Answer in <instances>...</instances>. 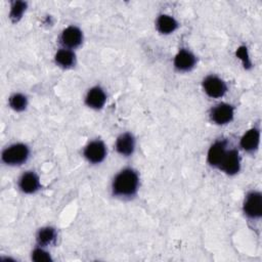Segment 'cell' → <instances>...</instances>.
<instances>
[{
  "mask_svg": "<svg viewBox=\"0 0 262 262\" xmlns=\"http://www.w3.org/2000/svg\"><path fill=\"white\" fill-rule=\"evenodd\" d=\"M260 140V132L258 129H250L241 139V146L247 151L257 149Z\"/></svg>",
  "mask_w": 262,
  "mask_h": 262,
  "instance_id": "14",
  "label": "cell"
},
{
  "mask_svg": "<svg viewBox=\"0 0 262 262\" xmlns=\"http://www.w3.org/2000/svg\"><path fill=\"white\" fill-rule=\"evenodd\" d=\"M138 176L132 169L122 170L114 179L113 190L117 195L130 196L137 191Z\"/></svg>",
  "mask_w": 262,
  "mask_h": 262,
  "instance_id": "1",
  "label": "cell"
},
{
  "mask_svg": "<svg viewBox=\"0 0 262 262\" xmlns=\"http://www.w3.org/2000/svg\"><path fill=\"white\" fill-rule=\"evenodd\" d=\"M106 100V96L105 93L103 92V90L100 87H93L91 88L87 95H86V103L88 106L98 110L101 108L103 106V104L105 103Z\"/></svg>",
  "mask_w": 262,
  "mask_h": 262,
  "instance_id": "10",
  "label": "cell"
},
{
  "mask_svg": "<svg viewBox=\"0 0 262 262\" xmlns=\"http://www.w3.org/2000/svg\"><path fill=\"white\" fill-rule=\"evenodd\" d=\"M236 55H237L241 59H243L245 67H249V66H250V60H249V56H248L247 48H246V47H244V46L239 47V48L237 49V51H236Z\"/></svg>",
  "mask_w": 262,
  "mask_h": 262,
  "instance_id": "21",
  "label": "cell"
},
{
  "mask_svg": "<svg viewBox=\"0 0 262 262\" xmlns=\"http://www.w3.org/2000/svg\"><path fill=\"white\" fill-rule=\"evenodd\" d=\"M61 43L70 48L78 47L83 40V35L80 29L77 27H68L66 30H63L61 37H60Z\"/></svg>",
  "mask_w": 262,
  "mask_h": 262,
  "instance_id": "8",
  "label": "cell"
},
{
  "mask_svg": "<svg viewBox=\"0 0 262 262\" xmlns=\"http://www.w3.org/2000/svg\"><path fill=\"white\" fill-rule=\"evenodd\" d=\"M29 158V148L23 143L12 144L2 152V160L7 165H20Z\"/></svg>",
  "mask_w": 262,
  "mask_h": 262,
  "instance_id": "2",
  "label": "cell"
},
{
  "mask_svg": "<svg viewBox=\"0 0 262 262\" xmlns=\"http://www.w3.org/2000/svg\"><path fill=\"white\" fill-rule=\"evenodd\" d=\"M211 119L219 125L229 123L233 118V107L227 103H219L211 111Z\"/></svg>",
  "mask_w": 262,
  "mask_h": 262,
  "instance_id": "7",
  "label": "cell"
},
{
  "mask_svg": "<svg viewBox=\"0 0 262 262\" xmlns=\"http://www.w3.org/2000/svg\"><path fill=\"white\" fill-rule=\"evenodd\" d=\"M32 259L34 261H37V262H44V261H51L52 260L50 255L46 251H44V250H42L40 248L35 249L33 251Z\"/></svg>",
  "mask_w": 262,
  "mask_h": 262,
  "instance_id": "20",
  "label": "cell"
},
{
  "mask_svg": "<svg viewBox=\"0 0 262 262\" xmlns=\"http://www.w3.org/2000/svg\"><path fill=\"white\" fill-rule=\"evenodd\" d=\"M244 212L251 218H260L262 215V196L258 191L247 194L244 203Z\"/></svg>",
  "mask_w": 262,
  "mask_h": 262,
  "instance_id": "3",
  "label": "cell"
},
{
  "mask_svg": "<svg viewBox=\"0 0 262 262\" xmlns=\"http://www.w3.org/2000/svg\"><path fill=\"white\" fill-rule=\"evenodd\" d=\"M195 64V56L188 50L181 49L175 56L174 66L177 70L186 72L191 70Z\"/></svg>",
  "mask_w": 262,
  "mask_h": 262,
  "instance_id": "9",
  "label": "cell"
},
{
  "mask_svg": "<svg viewBox=\"0 0 262 262\" xmlns=\"http://www.w3.org/2000/svg\"><path fill=\"white\" fill-rule=\"evenodd\" d=\"M75 53L69 49H60L55 54V61L62 68H70L75 63Z\"/></svg>",
  "mask_w": 262,
  "mask_h": 262,
  "instance_id": "16",
  "label": "cell"
},
{
  "mask_svg": "<svg viewBox=\"0 0 262 262\" xmlns=\"http://www.w3.org/2000/svg\"><path fill=\"white\" fill-rule=\"evenodd\" d=\"M105 155H106L105 145L100 140H95L90 142L84 150V156L91 163L102 162L103 159L105 158Z\"/></svg>",
  "mask_w": 262,
  "mask_h": 262,
  "instance_id": "6",
  "label": "cell"
},
{
  "mask_svg": "<svg viewBox=\"0 0 262 262\" xmlns=\"http://www.w3.org/2000/svg\"><path fill=\"white\" fill-rule=\"evenodd\" d=\"M19 188L26 193H33L40 187L38 176L34 172H27L19 178Z\"/></svg>",
  "mask_w": 262,
  "mask_h": 262,
  "instance_id": "11",
  "label": "cell"
},
{
  "mask_svg": "<svg viewBox=\"0 0 262 262\" xmlns=\"http://www.w3.org/2000/svg\"><path fill=\"white\" fill-rule=\"evenodd\" d=\"M157 27L162 34H170L177 29L178 24L172 16L162 14L157 20Z\"/></svg>",
  "mask_w": 262,
  "mask_h": 262,
  "instance_id": "15",
  "label": "cell"
},
{
  "mask_svg": "<svg viewBox=\"0 0 262 262\" xmlns=\"http://www.w3.org/2000/svg\"><path fill=\"white\" fill-rule=\"evenodd\" d=\"M56 232L52 227L41 228L37 233V243L39 246H48L55 242Z\"/></svg>",
  "mask_w": 262,
  "mask_h": 262,
  "instance_id": "17",
  "label": "cell"
},
{
  "mask_svg": "<svg viewBox=\"0 0 262 262\" xmlns=\"http://www.w3.org/2000/svg\"><path fill=\"white\" fill-rule=\"evenodd\" d=\"M218 168L224 171L226 174L233 175L239 171V157L236 149H230L225 151L221 163Z\"/></svg>",
  "mask_w": 262,
  "mask_h": 262,
  "instance_id": "5",
  "label": "cell"
},
{
  "mask_svg": "<svg viewBox=\"0 0 262 262\" xmlns=\"http://www.w3.org/2000/svg\"><path fill=\"white\" fill-rule=\"evenodd\" d=\"M226 142L225 141H217L215 142L208 151V162L210 165L218 167L221 163V160L226 151Z\"/></svg>",
  "mask_w": 262,
  "mask_h": 262,
  "instance_id": "13",
  "label": "cell"
},
{
  "mask_svg": "<svg viewBox=\"0 0 262 262\" xmlns=\"http://www.w3.org/2000/svg\"><path fill=\"white\" fill-rule=\"evenodd\" d=\"M135 146V140L132 134L130 133H124L120 135L116 142V148L118 152H120L123 156H130Z\"/></svg>",
  "mask_w": 262,
  "mask_h": 262,
  "instance_id": "12",
  "label": "cell"
},
{
  "mask_svg": "<svg viewBox=\"0 0 262 262\" xmlns=\"http://www.w3.org/2000/svg\"><path fill=\"white\" fill-rule=\"evenodd\" d=\"M26 6L27 4L25 2L21 1H16L12 4L11 6V11H10V18L13 21H16L20 18L23 12L26 10Z\"/></svg>",
  "mask_w": 262,
  "mask_h": 262,
  "instance_id": "19",
  "label": "cell"
},
{
  "mask_svg": "<svg viewBox=\"0 0 262 262\" xmlns=\"http://www.w3.org/2000/svg\"><path fill=\"white\" fill-rule=\"evenodd\" d=\"M203 87L205 92L214 98L223 96L227 90L226 84L223 80L216 76H208L203 82Z\"/></svg>",
  "mask_w": 262,
  "mask_h": 262,
  "instance_id": "4",
  "label": "cell"
},
{
  "mask_svg": "<svg viewBox=\"0 0 262 262\" xmlns=\"http://www.w3.org/2000/svg\"><path fill=\"white\" fill-rule=\"evenodd\" d=\"M27 97L20 93H15L9 98V105L16 112H21L27 107Z\"/></svg>",
  "mask_w": 262,
  "mask_h": 262,
  "instance_id": "18",
  "label": "cell"
}]
</instances>
